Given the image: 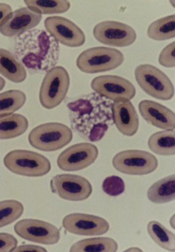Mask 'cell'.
Here are the masks:
<instances>
[{"instance_id":"cell-1","label":"cell","mask_w":175,"mask_h":252,"mask_svg":"<svg viewBox=\"0 0 175 252\" xmlns=\"http://www.w3.org/2000/svg\"><path fill=\"white\" fill-rule=\"evenodd\" d=\"M112 101L92 93L67 103L71 127L84 140L100 141L114 125Z\"/></svg>"},{"instance_id":"cell-2","label":"cell","mask_w":175,"mask_h":252,"mask_svg":"<svg viewBox=\"0 0 175 252\" xmlns=\"http://www.w3.org/2000/svg\"><path fill=\"white\" fill-rule=\"evenodd\" d=\"M60 46L47 32L33 29L17 38L16 56L31 73L47 72L59 61Z\"/></svg>"},{"instance_id":"cell-3","label":"cell","mask_w":175,"mask_h":252,"mask_svg":"<svg viewBox=\"0 0 175 252\" xmlns=\"http://www.w3.org/2000/svg\"><path fill=\"white\" fill-rule=\"evenodd\" d=\"M73 139L71 129L58 123L39 125L33 129L28 136L30 145L35 149L52 152L61 149Z\"/></svg>"},{"instance_id":"cell-4","label":"cell","mask_w":175,"mask_h":252,"mask_svg":"<svg viewBox=\"0 0 175 252\" xmlns=\"http://www.w3.org/2000/svg\"><path fill=\"white\" fill-rule=\"evenodd\" d=\"M124 56L114 48L98 47L83 51L77 59V66L83 72L93 74L112 70L124 62Z\"/></svg>"},{"instance_id":"cell-5","label":"cell","mask_w":175,"mask_h":252,"mask_svg":"<svg viewBox=\"0 0 175 252\" xmlns=\"http://www.w3.org/2000/svg\"><path fill=\"white\" fill-rule=\"evenodd\" d=\"M5 166L11 172L27 177H41L50 172V161L45 156L26 150H14L4 158Z\"/></svg>"},{"instance_id":"cell-6","label":"cell","mask_w":175,"mask_h":252,"mask_svg":"<svg viewBox=\"0 0 175 252\" xmlns=\"http://www.w3.org/2000/svg\"><path fill=\"white\" fill-rule=\"evenodd\" d=\"M137 83L150 96L162 100L171 99L175 94L174 85L166 74L150 64H141L135 71Z\"/></svg>"},{"instance_id":"cell-7","label":"cell","mask_w":175,"mask_h":252,"mask_svg":"<svg viewBox=\"0 0 175 252\" xmlns=\"http://www.w3.org/2000/svg\"><path fill=\"white\" fill-rule=\"evenodd\" d=\"M70 77L62 66H55L44 78L39 92L42 106L52 109L59 106L65 98L70 86Z\"/></svg>"},{"instance_id":"cell-8","label":"cell","mask_w":175,"mask_h":252,"mask_svg":"<svg viewBox=\"0 0 175 252\" xmlns=\"http://www.w3.org/2000/svg\"><path fill=\"white\" fill-rule=\"evenodd\" d=\"M112 164L120 173L144 175L153 172L158 166L156 157L149 152L131 150L122 151L113 158Z\"/></svg>"},{"instance_id":"cell-9","label":"cell","mask_w":175,"mask_h":252,"mask_svg":"<svg viewBox=\"0 0 175 252\" xmlns=\"http://www.w3.org/2000/svg\"><path fill=\"white\" fill-rule=\"evenodd\" d=\"M51 191L61 198L71 201H82L92 193L89 181L80 175L62 174L53 177L50 182Z\"/></svg>"},{"instance_id":"cell-10","label":"cell","mask_w":175,"mask_h":252,"mask_svg":"<svg viewBox=\"0 0 175 252\" xmlns=\"http://www.w3.org/2000/svg\"><path fill=\"white\" fill-rule=\"evenodd\" d=\"M93 33L95 39L106 45L115 47H126L133 44L137 39L135 30L127 24L106 21L98 23Z\"/></svg>"},{"instance_id":"cell-11","label":"cell","mask_w":175,"mask_h":252,"mask_svg":"<svg viewBox=\"0 0 175 252\" xmlns=\"http://www.w3.org/2000/svg\"><path fill=\"white\" fill-rule=\"evenodd\" d=\"M14 230L21 238L35 243L53 245L60 239L59 229L48 222L39 220H21L14 225Z\"/></svg>"},{"instance_id":"cell-12","label":"cell","mask_w":175,"mask_h":252,"mask_svg":"<svg viewBox=\"0 0 175 252\" xmlns=\"http://www.w3.org/2000/svg\"><path fill=\"white\" fill-rule=\"evenodd\" d=\"M97 147L90 143H80L72 145L58 157L57 165L63 171H77L93 164L98 158Z\"/></svg>"},{"instance_id":"cell-13","label":"cell","mask_w":175,"mask_h":252,"mask_svg":"<svg viewBox=\"0 0 175 252\" xmlns=\"http://www.w3.org/2000/svg\"><path fill=\"white\" fill-rule=\"evenodd\" d=\"M91 87L95 93L111 101L132 99L136 95L134 85L117 76L104 75L95 78Z\"/></svg>"},{"instance_id":"cell-14","label":"cell","mask_w":175,"mask_h":252,"mask_svg":"<svg viewBox=\"0 0 175 252\" xmlns=\"http://www.w3.org/2000/svg\"><path fill=\"white\" fill-rule=\"evenodd\" d=\"M47 32L58 42L72 48L80 47L86 41L81 28L71 21L60 16L47 18L44 22Z\"/></svg>"},{"instance_id":"cell-15","label":"cell","mask_w":175,"mask_h":252,"mask_svg":"<svg viewBox=\"0 0 175 252\" xmlns=\"http://www.w3.org/2000/svg\"><path fill=\"white\" fill-rule=\"evenodd\" d=\"M62 225L68 232L83 236L102 235L110 229V224L105 219L82 213L67 215L63 220Z\"/></svg>"},{"instance_id":"cell-16","label":"cell","mask_w":175,"mask_h":252,"mask_svg":"<svg viewBox=\"0 0 175 252\" xmlns=\"http://www.w3.org/2000/svg\"><path fill=\"white\" fill-rule=\"evenodd\" d=\"M41 19L42 15L22 7L10 13L0 27V33L8 37H18L33 29Z\"/></svg>"},{"instance_id":"cell-17","label":"cell","mask_w":175,"mask_h":252,"mask_svg":"<svg viewBox=\"0 0 175 252\" xmlns=\"http://www.w3.org/2000/svg\"><path fill=\"white\" fill-rule=\"evenodd\" d=\"M112 111L117 128L124 136H134L139 129V119L133 103L127 99L116 100L113 102Z\"/></svg>"},{"instance_id":"cell-18","label":"cell","mask_w":175,"mask_h":252,"mask_svg":"<svg viewBox=\"0 0 175 252\" xmlns=\"http://www.w3.org/2000/svg\"><path fill=\"white\" fill-rule=\"evenodd\" d=\"M139 112L144 119L152 126L163 129H174L175 113L157 102L144 100L139 104Z\"/></svg>"},{"instance_id":"cell-19","label":"cell","mask_w":175,"mask_h":252,"mask_svg":"<svg viewBox=\"0 0 175 252\" xmlns=\"http://www.w3.org/2000/svg\"><path fill=\"white\" fill-rule=\"evenodd\" d=\"M0 74L10 81L20 83L27 78L26 68L16 56L0 48Z\"/></svg>"},{"instance_id":"cell-20","label":"cell","mask_w":175,"mask_h":252,"mask_svg":"<svg viewBox=\"0 0 175 252\" xmlns=\"http://www.w3.org/2000/svg\"><path fill=\"white\" fill-rule=\"evenodd\" d=\"M27 118L20 114H10L0 116V140L18 137L27 130Z\"/></svg>"},{"instance_id":"cell-21","label":"cell","mask_w":175,"mask_h":252,"mask_svg":"<svg viewBox=\"0 0 175 252\" xmlns=\"http://www.w3.org/2000/svg\"><path fill=\"white\" fill-rule=\"evenodd\" d=\"M175 175L173 174L160 180L148 189L147 197L155 204H164L175 199Z\"/></svg>"},{"instance_id":"cell-22","label":"cell","mask_w":175,"mask_h":252,"mask_svg":"<svg viewBox=\"0 0 175 252\" xmlns=\"http://www.w3.org/2000/svg\"><path fill=\"white\" fill-rule=\"evenodd\" d=\"M175 131L165 130L154 133L149 138L148 145L153 153L160 156L175 155Z\"/></svg>"},{"instance_id":"cell-23","label":"cell","mask_w":175,"mask_h":252,"mask_svg":"<svg viewBox=\"0 0 175 252\" xmlns=\"http://www.w3.org/2000/svg\"><path fill=\"white\" fill-rule=\"evenodd\" d=\"M118 245L114 239L100 237L84 239L73 245L71 252H115L117 251Z\"/></svg>"},{"instance_id":"cell-24","label":"cell","mask_w":175,"mask_h":252,"mask_svg":"<svg viewBox=\"0 0 175 252\" xmlns=\"http://www.w3.org/2000/svg\"><path fill=\"white\" fill-rule=\"evenodd\" d=\"M175 15H170L151 23L147 30L148 36L157 41H164L175 36Z\"/></svg>"},{"instance_id":"cell-25","label":"cell","mask_w":175,"mask_h":252,"mask_svg":"<svg viewBox=\"0 0 175 252\" xmlns=\"http://www.w3.org/2000/svg\"><path fill=\"white\" fill-rule=\"evenodd\" d=\"M151 238L160 247L170 252L175 251V235L156 220H152L147 225Z\"/></svg>"},{"instance_id":"cell-26","label":"cell","mask_w":175,"mask_h":252,"mask_svg":"<svg viewBox=\"0 0 175 252\" xmlns=\"http://www.w3.org/2000/svg\"><path fill=\"white\" fill-rule=\"evenodd\" d=\"M24 3L29 9L41 15L63 13L67 12L71 6L68 1L56 0H33L25 1Z\"/></svg>"},{"instance_id":"cell-27","label":"cell","mask_w":175,"mask_h":252,"mask_svg":"<svg viewBox=\"0 0 175 252\" xmlns=\"http://www.w3.org/2000/svg\"><path fill=\"white\" fill-rule=\"evenodd\" d=\"M26 94L19 90H11L0 94V116L12 114L25 105Z\"/></svg>"},{"instance_id":"cell-28","label":"cell","mask_w":175,"mask_h":252,"mask_svg":"<svg viewBox=\"0 0 175 252\" xmlns=\"http://www.w3.org/2000/svg\"><path fill=\"white\" fill-rule=\"evenodd\" d=\"M24 212V207L16 200L0 201V228L13 223L19 219Z\"/></svg>"},{"instance_id":"cell-29","label":"cell","mask_w":175,"mask_h":252,"mask_svg":"<svg viewBox=\"0 0 175 252\" xmlns=\"http://www.w3.org/2000/svg\"><path fill=\"white\" fill-rule=\"evenodd\" d=\"M102 188L106 194L111 197H117L123 193L125 185L121 177L113 175L105 179Z\"/></svg>"},{"instance_id":"cell-30","label":"cell","mask_w":175,"mask_h":252,"mask_svg":"<svg viewBox=\"0 0 175 252\" xmlns=\"http://www.w3.org/2000/svg\"><path fill=\"white\" fill-rule=\"evenodd\" d=\"M158 62L160 65L165 67L172 68L175 67V41L168 44L160 53L158 58Z\"/></svg>"},{"instance_id":"cell-31","label":"cell","mask_w":175,"mask_h":252,"mask_svg":"<svg viewBox=\"0 0 175 252\" xmlns=\"http://www.w3.org/2000/svg\"><path fill=\"white\" fill-rule=\"evenodd\" d=\"M18 244V240L12 235L0 233V252H13Z\"/></svg>"},{"instance_id":"cell-32","label":"cell","mask_w":175,"mask_h":252,"mask_svg":"<svg viewBox=\"0 0 175 252\" xmlns=\"http://www.w3.org/2000/svg\"><path fill=\"white\" fill-rule=\"evenodd\" d=\"M29 251H32V252H47V250L44 248L43 247L39 246H35V245H24L20 246L19 247H17L13 251V252H29Z\"/></svg>"},{"instance_id":"cell-33","label":"cell","mask_w":175,"mask_h":252,"mask_svg":"<svg viewBox=\"0 0 175 252\" xmlns=\"http://www.w3.org/2000/svg\"><path fill=\"white\" fill-rule=\"evenodd\" d=\"M11 12L12 8L9 5L0 3V27Z\"/></svg>"},{"instance_id":"cell-34","label":"cell","mask_w":175,"mask_h":252,"mask_svg":"<svg viewBox=\"0 0 175 252\" xmlns=\"http://www.w3.org/2000/svg\"><path fill=\"white\" fill-rule=\"evenodd\" d=\"M5 84L6 82L5 80L1 77H0V92H1L3 90V89L5 86Z\"/></svg>"}]
</instances>
